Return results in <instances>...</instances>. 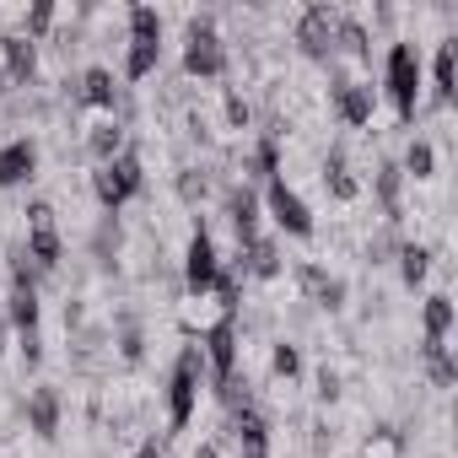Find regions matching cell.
<instances>
[{"label":"cell","instance_id":"cell-13","mask_svg":"<svg viewBox=\"0 0 458 458\" xmlns=\"http://www.w3.org/2000/svg\"><path fill=\"white\" fill-rule=\"evenodd\" d=\"M297 292L318 308V313H340L345 308V281L340 276H329L324 265H313V259H302L297 265Z\"/></svg>","mask_w":458,"mask_h":458},{"label":"cell","instance_id":"cell-2","mask_svg":"<svg viewBox=\"0 0 458 458\" xmlns=\"http://www.w3.org/2000/svg\"><path fill=\"white\" fill-rule=\"evenodd\" d=\"M383 87H388V98H394L399 124H415V114H420V87H426V65H420V49H415L410 38H388Z\"/></svg>","mask_w":458,"mask_h":458},{"label":"cell","instance_id":"cell-26","mask_svg":"<svg viewBox=\"0 0 458 458\" xmlns=\"http://www.w3.org/2000/svg\"><path fill=\"white\" fill-rule=\"evenodd\" d=\"M173 189H178V199H183V205H205V199L216 194V167H205V162H189V167H178Z\"/></svg>","mask_w":458,"mask_h":458},{"label":"cell","instance_id":"cell-34","mask_svg":"<svg viewBox=\"0 0 458 458\" xmlns=\"http://www.w3.org/2000/svg\"><path fill=\"white\" fill-rule=\"evenodd\" d=\"M361 458H404V431H394V426H377V431L361 442Z\"/></svg>","mask_w":458,"mask_h":458},{"label":"cell","instance_id":"cell-21","mask_svg":"<svg viewBox=\"0 0 458 458\" xmlns=\"http://www.w3.org/2000/svg\"><path fill=\"white\" fill-rule=\"evenodd\" d=\"M243 178H259V183L281 178V135L259 130V140H254V146L243 151Z\"/></svg>","mask_w":458,"mask_h":458},{"label":"cell","instance_id":"cell-20","mask_svg":"<svg viewBox=\"0 0 458 458\" xmlns=\"http://www.w3.org/2000/svg\"><path fill=\"white\" fill-rule=\"evenodd\" d=\"M453 81H458V38H442L437 44V60H431V103L437 108L453 103V92H458Z\"/></svg>","mask_w":458,"mask_h":458},{"label":"cell","instance_id":"cell-1","mask_svg":"<svg viewBox=\"0 0 458 458\" xmlns=\"http://www.w3.org/2000/svg\"><path fill=\"white\" fill-rule=\"evenodd\" d=\"M199 388H205V351L189 340V345H178V356H173V367H167V383H162V399H167V437H178V431L194 420Z\"/></svg>","mask_w":458,"mask_h":458},{"label":"cell","instance_id":"cell-39","mask_svg":"<svg viewBox=\"0 0 458 458\" xmlns=\"http://www.w3.org/2000/svg\"><path fill=\"white\" fill-rule=\"evenodd\" d=\"M6 340H12V329H6V313H0V361H6Z\"/></svg>","mask_w":458,"mask_h":458},{"label":"cell","instance_id":"cell-18","mask_svg":"<svg viewBox=\"0 0 458 458\" xmlns=\"http://www.w3.org/2000/svg\"><path fill=\"white\" fill-rule=\"evenodd\" d=\"M33 173H38V146H33L28 135L0 140V189H17V183H28Z\"/></svg>","mask_w":458,"mask_h":458},{"label":"cell","instance_id":"cell-11","mask_svg":"<svg viewBox=\"0 0 458 458\" xmlns=\"http://www.w3.org/2000/svg\"><path fill=\"white\" fill-rule=\"evenodd\" d=\"M124 146H130V130H124V119H119V114H87V130H81V151L92 157V167L114 162Z\"/></svg>","mask_w":458,"mask_h":458},{"label":"cell","instance_id":"cell-24","mask_svg":"<svg viewBox=\"0 0 458 458\" xmlns=\"http://www.w3.org/2000/svg\"><path fill=\"white\" fill-rule=\"evenodd\" d=\"M162 65V38H124V81H146Z\"/></svg>","mask_w":458,"mask_h":458},{"label":"cell","instance_id":"cell-22","mask_svg":"<svg viewBox=\"0 0 458 458\" xmlns=\"http://www.w3.org/2000/svg\"><path fill=\"white\" fill-rule=\"evenodd\" d=\"M22 249H28V259H33L38 276H49V270L65 265V238H60V226H33Z\"/></svg>","mask_w":458,"mask_h":458},{"label":"cell","instance_id":"cell-5","mask_svg":"<svg viewBox=\"0 0 458 458\" xmlns=\"http://www.w3.org/2000/svg\"><path fill=\"white\" fill-rule=\"evenodd\" d=\"M65 98H71V108H81V114H119L124 87H119V76H114L108 65H87L81 76H65Z\"/></svg>","mask_w":458,"mask_h":458},{"label":"cell","instance_id":"cell-36","mask_svg":"<svg viewBox=\"0 0 458 458\" xmlns=\"http://www.w3.org/2000/svg\"><path fill=\"white\" fill-rule=\"evenodd\" d=\"M22 216H28V233H33V226H55V205L49 199H33Z\"/></svg>","mask_w":458,"mask_h":458},{"label":"cell","instance_id":"cell-31","mask_svg":"<svg viewBox=\"0 0 458 458\" xmlns=\"http://www.w3.org/2000/svg\"><path fill=\"white\" fill-rule=\"evenodd\" d=\"M270 377H276V383H297V377H302V351H297L292 340H276V345H270Z\"/></svg>","mask_w":458,"mask_h":458},{"label":"cell","instance_id":"cell-9","mask_svg":"<svg viewBox=\"0 0 458 458\" xmlns=\"http://www.w3.org/2000/svg\"><path fill=\"white\" fill-rule=\"evenodd\" d=\"M329 114H335L345 130H367V124H372V114H377V87H372V81L329 76Z\"/></svg>","mask_w":458,"mask_h":458},{"label":"cell","instance_id":"cell-19","mask_svg":"<svg viewBox=\"0 0 458 458\" xmlns=\"http://www.w3.org/2000/svg\"><path fill=\"white\" fill-rule=\"evenodd\" d=\"M324 189H329V199H340V205L361 199V178H356L345 146H329V157H324Z\"/></svg>","mask_w":458,"mask_h":458},{"label":"cell","instance_id":"cell-14","mask_svg":"<svg viewBox=\"0 0 458 458\" xmlns=\"http://www.w3.org/2000/svg\"><path fill=\"white\" fill-rule=\"evenodd\" d=\"M0 71H6L12 87H33L38 81V44L22 38V33H0Z\"/></svg>","mask_w":458,"mask_h":458},{"label":"cell","instance_id":"cell-3","mask_svg":"<svg viewBox=\"0 0 458 458\" xmlns=\"http://www.w3.org/2000/svg\"><path fill=\"white\" fill-rule=\"evenodd\" d=\"M226 65H233V55H226V38H221L216 17L210 12L189 17V28H183V81H221Z\"/></svg>","mask_w":458,"mask_h":458},{"label":"cell","instance_id":"cell-37","mask_svg":"<svg viewBox=\"0 0 458 458\" xmlns=\"http://www.w3.org/2000/svg\"><path fill=\"white\" fill-rule=\"evenodd\" d=\"M238 458H276L270 442H238Z\"/></svg>","mask_w":458,"mask_h":458},{"label":"cell","instance_id":"cell-12","mask_svg":"<svg viewBox=\"0 0 458 458\" xmlns=\"http://www.w3.org/2000/svg\"><path fill=\"white\" fill-rule=\"evenodd\" d=\"M221 216H226V226L238 233V249H243L249 238H259V194L249 189V178L221 189Z\"/></svg>","mask_w":458,"mask_h":458},{"label":"cell","instance_id":"cell-27","mask_svg":"<svg viewBox=\"0 0 458 458\" xmlns=\"http://www.w3.org/2000/svg\"><path fill=\"white\" fill-rule=\"evenodd\" d=\"M394 259H399V281H404L410 292H415V286H426V276H431V249H426V243H415V238H399Z\"/></svg>","mask_w":458,"mask_h":458},{"label":"cell","instance_id":"cell-17","mask_svg":"<svg viewBox=\"0 0 458 458\" xmlns=\"http://www.w3.org/2000/svg\"><path fill=\"white\" fill-rule=\"evenodd\" d=\"M233 265H238L243 276H254V281H276V276L286 270L281 243H276V238H265V233H259V238H249V243L238 249V259H233Z\"/></svg>","mask_w":458,"mask_h":458},{"label":"cell","instance_id":"cell-10","mask_svg":"<svg viewBox=\"0 0 458 458\" xmlns=\"http://www.w3.org/2000/svg\"><path fill=\"white\" fill-rule=\"evenodd\" d=\"M199 351H205V383H210V388L233 383V377L243 372V340H238V324L210 329V335L199 340Z\"/></svg>","mask_w":458,"mask_h":458},{"label":"cell","instance_id":"cell-29","mask_svg":"<svg viewBox=\"0 0 458 458\" xmlns=\"http://www.w3.org/2000/svg\"><path fill=\"white\" fill-rule=\"evenodd\" d=\"M420 367H426L431 388H453V383H458V361H453V351L437 345V340H420Z\"/></svg>","mask_w":458,"mask_h":458},{"label":"cell","instance_id":"cell-38","mask_svg":"<svg viewBox=\"0 0 458 458\" xmlns=\"http://www.w3.org/2000/svg\"><path fill=\"white\" fill-rule=\"evenodd\" d=\"M194 458H221V442H199V447H194Z\"/></svg>","mask_w":458,"mask_h":458},{"label":"cell","instance_id":"cell-16","mask_svg":"<svg viewBox=\"0 0 458 458\" xmlns=\"http://www.w3.org/2000/svg\"><path fill=\"white\" fill-rule=\"evenodd\" d=\"M28 431L33 437H60V420H65V399H60V388L55 383H38V388H28Z\"/></svg>","mask_w":458,"mask_h":458},{"label":"cell","instance_id":"cell-32","mask_svg":"<svg viewBox=\"0 0 458 458\" xmlns=\"http://www.w3.org/2000/svg\"><path fill=\"white\" fill-rule=\"evenodd\" d=\"M221 119H226V130H233V135H243V130L254 124V103H249L238 87H226V92H221Z\"/></svg>","mask_w":458,"mask_h":458},{"label":"cell","instance_id":"cell-4","mask_svg":"<svg viewBox=\"0 0 458 458\" xmlns=\"http://www.w3.org/2000/svg\"><path fill=\"white\" fill-rule=\"evenodd\" d=\"M140 189H146V162H140V151H135V146H124L114 162L92 167V194H98V205H103L108 216H114L119 205H130Z\"/></svg>","mask_w":458,"mask_h":458},{"label":"cell","instance_id":"cell-40","mask_svg":"<svg viewBox=\"0 0 458 458\" xmlns=\"http://www.w3.org/2000/svg\"><path fill=\"white\" fill-rule=\"evenodd\" d=\"M135 458H162V447H157V442H146V447H140Z\"/></svg>","mask_w":458,"mask_h":458},{"label":"cell","instance_id":"cell-15","mask_svg":"<svg viewBox=\"0 0 458 458\" xmlns=\"http://www.w3.org/2000/svg\"><path fill=\"white\" fill-rule=\"evenodd\" d=\"M372 199H377V210H383V226H394V233H399V221H404V173H399L394 157L377 162V173H372Z\"/></svg>","mask_w":458,"mask_h":458},{"label":"cell","instance_id":"cell-30","mask_svg":"<svg viewBox=\"0 0 458 458\" xmlns=\"http://www.w3.org/2000/svg\"><path fill=\"white\" fill-rule=\"evenodd\" d=\"M399 173H404V178H415V183H426V178L437 173V146L415 135V140L404 146V157H399Z\"/></svg>","mask_w":458,"mask_h":458},{"label":"cell","instance_id":"cell-7","mask_svg":"<svg viewBox=\"0 0 458 458\" xmlns=\"http://www.w3.org/2000/svg\"><path fill=\"white\" fill-rule=\"evenodd\" d=\"M259 205L270 210V221L281 226L286 238H313V233H318V226H313V205H308V199H302V194H297L286 178H270Z\"/></svg>","mask_w":458,"mask_h":458},{"label":"cell","instance_id":"cell-33","mask_svg":"<svg viewBox=\"0 0 458 458\" xmlns=\"http://www.w3.org/2000/svg\"><path fill=\"white\" fill-rule=\"evenodd\" d=\"M124 38H162V12L157 6H124Z\"/></svg>","mask_w":458,"mask_h":458},{"label":"cell","instance_id":"cell-28","mask_svg":"<svg viewBox=\"0 0 458 458\" xmlns=\"http://www.w3.org/2000/svg\"><path fill=\"white\" fill-rule=\"evenodd\" d=\"M114 351H119V361H130V367L146 356V324H140V313L124 308V313L114 318Z\"/></svg>","mask_w":458,"mask_h":458},{"label":"cell","instance_id":"cell-8","mask_svg":"<svg viewBox=\"0 0 458 458\" xmlns=\"http://www.w3.org/2000/svg\"><path fill=\"white\" fill-rule=\"evenodd\" d=\"M335 22H340V6H302L292 17V44L308 60L329 65V55H335Z\"/></svg>","mask_w":458,"mask_h":458},{"label":"cell","instance_id":"cell-6","mask_svg":"<svg viewBox=\"0 0 458 458\" xmlns=\"http://www.w3.org/2000/svg\"><path fill=\"white\" fill-rule=\"evenodd\" d=\"M221 249H216V238H210V226L205 221H194V233H189V243H183V292L189 297H199V292H210L216 286V276H221Z\"/></svg>","mask_w":458,"mask_h":458},{"label":"cell","instance_id":"cell-23","mask_svg":"<svg viewBox=\"0 0 458 458\" xmlns=\"http://www.w3.org/2000/svg\"><path fill=\"white\" fill-rule=\"evenodd\" d=\"M226 437H233V447H238V442H270V415L243 399V404L226 410Z\"/></svg>","mask_w":458,"mask_h":458},{"label":"cell","instance_id":"cell-25","mask_svg":"<svg viewBox=\"0 0 458 458\" xmlns=\"http://www.w3.org/2000/svg\"><path fill=\"white\" fill-rule=\"evenodd\" d=\"M447 335H453V297H447V292H431V297L420 302V340L447 345Z\"/></svg>","mask_w":458,"mask_h":458},{"label":"cell","instance_id":"cell-35","mask_svg":"<svg viewBox=\"0 0 458 458\" xmlns=\"http://www.w3.org/2000/svg\"><path fill=\"white\" fill-rule=\"evenodd\" d=\"M313 383H318V399H324V404H335V399L345 394V377H340V372H335L329 361L318 367V377H313Z\"/></svg>","mask_w":458,"mask_h":458}]
</instances>
